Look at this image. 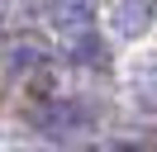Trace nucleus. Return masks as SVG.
Returning a JSON list of instances; mask_svg holds the SVG:
<instances>
[{"label":"nucleus","instance_id":"7ed1b4c3","mask_svg":"<svg viewBox=\"0 0 157 152\" xmlns=\"http://www.w3.org/2000/svg\"><path fill=\"white\" fill-rule=\"evenodd\" d=\"M152 10H157V0H119L114 5V33L119 38H138L152 24Z\"/></svg>","mask_w":157,"mask_h":152},{"label":"nucleus","instance_id":"39448f33","mask_svg":"<svg viewBox=\"0 0 157 152\" xmlns=\"http://www.w3.org/2000/svg\"><path fill=\"white\" fill-rule=\"evenodd\" d=\"M67 52L81 57V66H105V62H109V52H105V43L95 38V28H90V33H81V38H71Z\"/></svg>","mask_w":157,"mask_h":152},{"label":"nucleus","instance_id":"f257e3e1","mask_svg":"<svg viewBox=\"0 0 157 152\" xmlns=\"http://www.w3.org/2000/svg\"><path fill=\"white\" fill-rule=\"evenodd\" d=\"M86 124H90V109H86V104H76V100H52L48 109L38 114V128L52 133V138H67V133L86 128Z\"/></svg>","mask_w":157,"mask_h":152},{"label":"nucleus","instance_id":"f03ea898","mask_svg":"<svg viewBox=\"0 0 157 152\" xmlns=\"http://www.w3.org/2000/svg\"><path fill=\"white\" fill-rule=\"evenodd\" d=\"M52 24L67 38H81L95 28V0H52Z\"/></svg>","mask_w":157,"mask_h":152},{"label":"nucleus","instance_id":"20e7f679","mask_svg":"<svg viewBox=\"0 0 157 152\" xmlns=\"http://www.w3.org/2000/svg\"><path fill=\"white\" fill-rule=\"evenodd\" d=\"M48 62V48L38 43V38H10L5 43V66L10 71H33V66Z\"/></svg>","mask_w":157,"mask_h":152},{"label":"nucleus","instance_id":"423d86ee","mask_svg":"<svg viewBox=\"0 0 157 152\" xmlns=\"http://www.w3.org/2000/svg\"><path fill=\"white\" fill-rule=\"evenodd\" d=\"M133 95H138V104L157 109V66H147V71H143V76L133 81Z\"/></svg>","mask_w":157,"mask_h":152}]
</instances>
